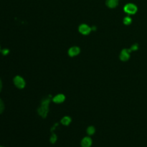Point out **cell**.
Segmentation results:
<instances>
[{"mask_svg": "<svg viewBox=\"0 0 147 147\" xmlns=\"http://www.w3.org/2000/svg\"><path fill=\"white\" fill-rule=\"evenodd\" d=\"M50 102V97L45 98L42 100L41 103V106L38 109V113L39 115L42 116V118L47 117V115L49 111V103Z\"/></svg>", "mask_w": 147, "mask_h": 147, "instance_id": "cell-1", "label": "cell"}, {"mask_svg": "<svg viewBox=\"0 0 147 147\" xmlns=\"http://www.w3.org/2000/svg\"><path fill=\"white\" fill-rule=\"evenodd\" d=\"M14 83L15 85V86L17 88L20 89L24 88V86H25V81L24 80V79L22 78L20 76H16L14 78Z\"/></svg>", "mask_w": 147, "mask_h": 147, "instance_id": "cell-2", "label": "cell"}, {"mask_svg": "<svg viewBox=\"0 0 147 147\" xmlns=\"http://www.w3.org/2000/svg\"><path fill=\"white\" fill-rule=\"evenodd\" d=\"M124 11L129 14H134L137 11V7L134 4H128L124 7Z\"/></svg>", "mask_w": 147, "mask_h": 147, "instance_id": "cell-3", "label": "cell"}, {"mask_svg": "<svg viewBox=\"0 0 147 147\" xmlns=\"http://www.w3.org/2000/svg\"><path fill=\"white\" fill-rule=\"evenodd\" d=\"M131 52V50H126V49H124L121 51L120 55V59L122 60V61H127L129 59V55H130V53Z\"/></svg>", "mask_w": 147, "mask_h": 147, "instance_id": "cell-4", "label": "cell"}, {"mask_svg": "<svg viewBox=\"0 0 147 147\" xmlns=\"http://www.w3.org/2000/svg\"><path fill=\"white\" fill-rule=\"evenodd\" d=\"M79 32H80L81 34H88L91 31V28H90L89 26H88L87 24H81V25L79 27Z\"/></svg>", "mask_w": 147, "mask_h": 147, "instance_id": "cell-5", "label": "cell"}, {"mask_svg": "<svg viewBox=\"0 0 147 147\" xmlns=\"http://www.w3.org/2000/svg\"><path fill=\"white\" fill-rule=\"evenodd\" d=\"M81 147H90L92 146V139L90 137H84L80 143Z\"/></svg>", "mask_w": 147, "mask_h": 147, "instance_id": "cell-6", "label": "cell"}, {"mask_svg": "<svg viewBox=\"0 0 147 147\" xmlns=\"http://www.w3.org/2000/svg\"><path fill=\"white\" fill-rule=\"evenodd\" d=\"M80 50L78 47H73L69 50L68 54L70 57H74V56L78 55L80 53Z\"/></svg>", "mask_w": 147, "mask_h": 147, "instance_id": "cell-7", "label": "cell"}, {"mask_svg": "<svg viewBox=\"0 0 147 147\" xmlns=\"http://www.w3.org/2000/svg\"><path fill=\"white\" fill-rule=\"evenodd\" d=\"M65 99V97L64 95L59 94L57 95L56 96H55V97L53 98V102H55V103H61L64 101Z\"/></svg>", "mask_w": 147, "mask_h": 147, "instance_id": "cell-8", "label": "cell"}, {"mask_svg": "<svg viewBox=\"0 0 147 147\" xmlns=\"http://www.w3.org/2000/svg\"><path fill=\"white\" fill-rule=\"evenodd\" d=\"M106 4L109 8H115L119 4V0H106Z\"/></svg>", "mask_w": 147, "mask_h": 147, "instance_id": "cell-9", "label": "cell"}, {"mask_svg": "<svg viewBox=\"0 0 147 147\" xmlns=\"http://www.w3.org/2000/svg\"><path fill=\"white\" fill-rule=\"evenodd\" d=\"M70 122H71V119L70 117H68V116H65L61 120V123L63 125H65V126H68L70 123Z\"/></svg>", "mask_w": 147, "mask_h": 147, "instance_id": "cell-10", "label": "cell"}, {"mask_svg": "<svg viewBox=\"0 0 147 147\" xmlns=\"http://www.w3.org/2000/svg\"><path fill=\"white\" fill-rule=\"evenodd\" d=\"M95 132H96V129H95V128L93 127V126H89V127L88 128L87 134L88 135H90V136L93 135L95 134Z\"/></svg>", "mask_w": 147, "mask_h": 147, "instance_id": "cell-11", "label": "cell"}, {"mask_svg": "<svg viewBox=\"0 0 147 147\" xmlns=\"http://www.w3.org/2000/svg\"><path fill=\"white\" fill-rule=\"evenodd\" d=\"M57 136H56L55 134H53V135H52V136L50 137V142L51 144H55L56 142V141H57Z\"/></svg>", "mask_w": 147, "mask_h": 147, "instance_id": "cell-12", "label": "cell"}, {"mask_svg": "<svg viewBox=\"0 0 147 147\" xmlns=\"http://www.w3.org/2000/svg\"><path fill=\"white\" fill-rule=\"evenodd\" d=\"M4 110V104L3 103V101L1 100V99H0V114L3 113Z\"/></svg>", "mask_w": 147, "mask_h": 147, "instance_id": "cell-13", "label": "cell"}, {"mask_svg": "<svg viewBox=\"0 0 147 147\" xmlns=\"http://www.w3.org/2000/svg\"><path fill=\"white\" fill-rule=\"evenodd\" d=\"M123 23H124L125 24H129L131 23V19L130 18V17H126V18H124V20H123Z\"/></svg>", "mask_w": 147, "mask_h": 147, "instance_id": "cell-14", "label": "cell"}, {"mask_svg": "<svg viewBox=\"0 0 147 147\" xmlns=\"http://www.w3.org/2000/svg\"><path fill=\"white\" fill-rule=\"evenodd\" d=\"M137 49H138L137 45H133L131 47V50H136Z\"/></svg>", "mask_w": 147, "mask_h": 147, "instance_id": "cell-15", "label": "cell"}, {"mask_svg": "<svg viewBox=\"0 0 147 147\" xmlns=\"http://www.w3.org/2000/svg\"><path fill=\"white\" fill-rule=\"evenodd\" d=\"M8 53H9V50H2V53H3V55H7Z\"/></svg>", "mask_w": 147, "mask_h": 147, "instance_id": "cell-16", "label": "cell"}, {"mask_svg": "<svg viewBox=\"0 0 147 147\" xmlns=\"http://www.w3.org/2000/svg\"><path fill=\"white\" fill-rule=\"evenodd\" d=\"M1 88H2V83H1V80L0 79V92H1Z\"/></svg>", "mask_w": 147, "mask_h": 147, "instance_id": "cell-17", "label": "cell"}, {"mask_svg": "<svg viewBox=\"0 0 147 147\" xmlns=\"http://www.w3.org/2000/svg\"><path fill=\"white\" fill-rule=\"evenodd\" d=\"M0 147H4V146H0Z\"/></svg>", "mask_w": 147, "mask_h": 147, "instance_id": "cell-18", "label": "cell"}]
</instances>
